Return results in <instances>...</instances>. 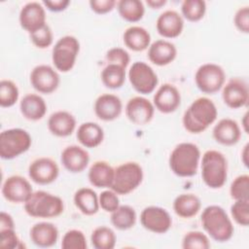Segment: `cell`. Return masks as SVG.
Returning a JSON list of instances; mask_svg holds the SVG:
<instances>
[{
	"label": "cell",
	"instance_id": "6da1fadb",
	"mask_svg": "<svg viewBox=\"0 0 249 249\" xmlns=\"http://www.w3.org/2000/svg\"><path fill=\"white\" fill-rule=\"evenodd\" d=\"M218 117L215 103L206 96L195 99L182 117L184 128L192 134H199L205 131Z\"/></svg>",
	"mask_w": 249,
	"mask_h": 249
},
{
	"label": "cell",
	"instance_id": "7a4b0ae2",
	"mask_svg": "<svg viewBox=\"0 0 249 249\" xmlns=\"http://www.w3.org/2000/svg\"><path fill=\"white\" fill-rule=\"evenodd\" d=\"M200 158V150L197 145L192 142H181L171 151L168 165L176 176L192 177L197 173Z\"/></svg>",
	"mask_w": 249,
	"mask_h": 249
},
{
	"label": "cell",
	"instance_id": "3957f363",
	"mask_svg": "<svg viewBox=\"0 0 249 249\" xmlns=\"http://www.w3.org/2000/svg\"><path fill=\"white\" fill-rule=\"evenodd\" d=\"M200 223L204 231L217 242H227L233 235V225L226 210L216 204L206 206L201 213Z\"/></svg>",
	"mask_w": 249,
	"mask_h": 249
},
{
	"label": "cell",
	"instance_id": "277c9868",
	"mask_svg": "<svg viewBox=\"0 0 249 249\" xmlns=\"http://www.w3.org/2000/svg\"><path fill=\"white\" fill-rule=\"evenodd\" d=\"M201 179L210 189L222 188L228 179V160L223 153L207 150L200 158Z\"/></svg>",
	"mask_w": 249,
	"mask_h": 249
},
{
	"label": "cell",
	"instance_id": "5b68a950",
	"mask_svg": "<svg viewBox=\"0 0 249 249\" xmlns=\"http://www.w3.org/2000/svg\"><path fill=\"white\" fill-rule=\"evenodd\" d=\"M23 204L26 214L33 218H55L64 211L62 198L46 191L33 192Z\"/></svg>",
	"mask_w": 249,
	"mask_h": 249
},
{
	"label": "cell",
	"instance_id": "8992f818",
	"mask_svg": "<svg viewBox=\"0 0 249 249\" xmlns=\"http://www.w3.org/2000/svg\"><path fill=\"white\" fill-rule=\"evenodd\" d=\"M143 169L135 161L121 163L115 168L111 190L120 196H125L136 190L143 181Z\"/></svg>",
	"mask_w": 249,
	"mask_h": 249
},
{
	"label": "cell",
	"instance_id": "52a82bcc",
	"mask_svg": "<svg viewBox=\"0 0 249 249\" xmlns=\"http://www.w3.org/2000/svg\"><path fill=\"white\" fill-rule=\"evenodd\" d=\"M32 144V137L23 128L13 127L0 133V157L3 160H13L27 152Z\"/></svg>",
	"mask_w": 249,
	"mask_h": 249
},
{
	"label": "cell",
	"instance_id": "ba28073f",
	"mask_svg": "<svg viewBox=\"0 0 249 249\" xmlns=\"http://www.w3.org/2000/svg\"><path fill=\"white\" fill-rule=\"evenodd\" d=\"M80 52L79 40L72 35L59 38L52 50V61L54 68L62 73L71 71Z\"/></svg>",
	"mask_w": 249,
	"mask_h": 249
},
{
	"label": "cell",
	"instance_id": "9c48e42d",
	"mask_svg": "<svg viewBox=\"0 0 249 249\" xmlns=\"http://www.w3.org/2000/svg\"><path fill=\"white\" fill-rule=\"evenodd\" d=\"M226 82V73L222 66L207 62L200 65L195 73L196 88L203 93L214 94L222 89Z\"/></svg>",
	"mask_w": 249,
	"mask_h": 249
},
{
	"label": "cell",
	"instance_id": "30bf717a",
	"mask_svg": "<svg viewBox=\"0 0 249 249\" xmlns=\"http://www.w3.org/2000/svg\"><path fill=\"white\" fill-rule=\"evenodd\" d=\"M127 78L131 87L141 94L152 93L159 84L157 73L144 61L133 62L128 69Z\"/></svg>",
	"mask_w": 249,
	"mask_h": 249
},
{
	"label": "cell",
	"instance_id": "8fae6325",
	"mask_svg": "<svg viewBox=\"0 0 249 249\" xmlns=\"http://www.w3.org/2000/svg\"><path fill=\"white\" fill-rule=\"evenodd\" d=\"M142 227L154 233H165L172 226V218L169 212L160 206L150 205L140 213Z\"/></svg>",
	"mask_w": 249,
	"mask_h": 249
},
{
	"label": "cell",
	"instance_id": "7c38bea8",
	"mask_svg": "<svg viewBox=\"0 0 249 249\" xmlns=\"http://www.w3.org/2000/svg\"><path fill=\"white\" fill-rule=\"evenodd\" d=\"M30 84L33 89L44 94L55 91L60 83L57 70L48 64L36 65L30 72Z\"/></svg>",
	"mask_w": 249,
	"mask_h": 249
},
{
	"label": "cell",
	"instance_id": "4fadbf2b",
	"mask_svg": "<svg viewBox=\"0 0 249 249\" xmlns=\"http://www.w3.org/2000/svg\"><path fill=\"white\" fill-rule=\"evenodd\" d=\"M222 99L231 109H239L247 106L249 101L247 82L239 77L229 80L222 88Z\"/></svg>",
	"mask_w": 249,
	"mask_h": 249
},
{
	"label": "cell",
	"instance_id": "5bb4252c",
	"mask_svg": "<svg viewBox=\"0 0 249 249\" xmlns=\"http://www.w3.org/2000/svg\"><path fill=\"white\" fill-rule=\"evenodd\" d=\"M28 175L31 181L38 185H49L57 179L59 167L53 159L40 157L29 164Z\"/></svg>",
	"mask_w": 249,
	"mask_h": 249
},
{
	"label": "cell",
	"instance_id": "9a60e30c",
	"mask_svg": "<svg viewBox=\"0 0 249 249\" xmlns=\"http://www.w3.org/2000/svg\"><path fill=\"white\" fill-rule=\"evenodd\" d=\"M1 193L9 202L24 203L33 193V189L26 178L20 175H12L2 184Z\"/></svg>",
	"mask_w": 249,
	"mask_h": 249
},
{
	"label": "cell",
	"instance_id": "2e32d148",
	"mask_svg": "<svg viewBox=\"0 0 249 249\" xmlns=\"http://www.w3.org/2000/svg\"><path fill=\"white\" fill-rule=\"evenodd\" d=\"M18 21L21 28L30 34L47 24L46 8L42 2H27L19 11Z\"/></svg>",
	"mask_w": 249,
	"mask_h": 249
},
{
	"label": "cell",
	"instance_id": "e0dca14e",
	"mask_svg": "<svg viewBox=\"0 0 249 249\" xmlns=\"http://www.w3.org/2000/svg\"><path fill=\"white\" fill-rule=\"evenodd\" d=\"M155 110L153 102L140 95L129 98L124 108L126 118L136 125L149 124L154 117Z\"/></svg>",
	"mask_w": 249,
	"mask_h": 249
},
{
	"label": "cell",
	"instance_id": "ac0fdd59",
	"mask_svg": "<svg viewBox=\"0 0 249 249\" xmlns=\"http://www.w3.org/2000/svg\"><path fill=\"white\" fill-rule=\"evenodd\" d=\"M153 104L155 109L160 113H173L181 105V93L174 85L169 83L162 84L153 96Z\"/></svg>",
	"mask_w": 249,
	"mask_h": 249
},
{
	"label": "cell",
	"instance_id": "d6986e66",
	"mask_svg": "<svg viewBox=\"0 0 249 249\" xmlns=\"http://www.w3.org/2000/svg\"><path fill=\"white\" fill-rule=\"evenodd\" d=\"M158 33L165 39H173L181 35L184 29V18L175 10H166L157 18Z\"/></svg>",
	"mask_w": 249,
	"mask_h": 249
},
{
	"label": "cell",
	"instance_id": "ffe728a7",
	"mask_svg": "<svg viewBox=\"0 0 249 249\" xmlns=\"http://www.w3.org/2000/svg\"><path fill=\"white\" fill-rule=\"evenodd\" d=\"M93 110L99 120L111 122L118 119L122 114L123 102L116 94L103 93L95 99Z\"/></svg>",
	"mask_w": 249,
	"mask_h": 249
},
{
	"label": "cell",
	"instance_id": "44dd1931",
	"mask_svg": "<svg viewBox=\"0 0 249 249\" xmlns=\"http://www.w3.org/2000/svg\"><path fill=\"white\" fill-rule=\"evenodd\" d=\"M212 135L217 143L224 146H233L240 140L241 128L233 119L224 118L216 123L212 129Z\"/></svg>",
	"mask_w": 249,
	"mask_h": 249
},
{
	"label": "cell",
	"instance_id": "7402d4cb",
	"mask_svg": "<svg viewBox=\"0 0 249 249\" xmlns=\"http://www.w3.org/2000/svg\"><path fill=\"white\" fill-rule=\"evenodd\" d=\"M60 160L67 171L71 173H80L88 167L89 155L88 151L81 146L69 145L62 150Z\"/></svg>",
	"mask_w": 249,
	"mask_h": 249
},
{
	"label": "cell",
	"instance_id": "603a6c76",
	"mask_svg": "<svg viewBox=\"0 0 249 249\" xmlns=\"http://www.w3.org/2000/svg\"><path fill=\"white\" fill-rule=\"evenodd\" d=\"M177 55V49L173 43L165 39L156 40L148 48V58L157 66L170 64Z\"/></svg>",
	"mask_w": 249,
	"mask_h": 249
},
{
	"label": "cell",
	"instance_id": "cb8c5ba5",
	"mask_svg": "<svg viewBox=\"0 0 249 249\" xmlns=\"http://www.w3.org/2000/svg\"><path fill=\"white\" fill-rule=\"evenodd\" d=\"M77 125L75 117L68 111L58 110L51 114L48 119L49 131L57 137H67L71 135Z\"/></svg>",
	"mask_w": 249,
	"mask_h": 249
},
{
	"label": "cell",
	"instance_id": "d4e9b609",
	"mask_svg": "<svg viewBox=\"0 0 249 249\" xmlns=\"http://www.w3.org/2000/svg\"><path fill=\"white\" fill-rule=\"evenodd\" d=\"M58 229L50 222H39L34 224L29 231L32 243L41 248L52 247L58 239Z\"/></svg>",
	"mask_w": 249,
	"mask_h": 249
},
{
	"label": "cell",
	"instance_id": "484cf974",
	"mask_svg": "<svg viewBox=\"0 0 249 249\" xmlns=\"http://www.w3.org/2000/svg\"><path fill=\"white\" fill-rule=\"evenodd\" d=\"M47 109L48 106L45 99L37 93H27L19 102L20 113L28 121L35 122L43 119Z\"/></svg>",
	"mask_w": 249,
	"mask_h": 249
},
{
	"label": "cell",
	"instance_id": "4316f807",
	"mask_svg": "<svg viewBox=\"0 0 249 249\" xmlns=\"http://www.w3.org/2000/svg\"><path fill=\"white\" fill-rule=\"evenodd\" d=\"M76 137L84 148H95L104 140V130L96 123L86 122L79 125Z\"/></svg>",
	"mask_w": 249,
	"mask_h": 249
},
{
	"label": "cell",
	"instance_id": "83f0119b",
	"mask_svg": "<svg viewBox=\"0 0 249 249\" xmlns=\"http://www.w3.org/2000/svg\"><path fill=\"white\" fill-rule=\"evenodd\" d=\"M113 168L105 160H96L89 168L88 179L95 188H111L114 178Z\"/></svg>",
	"mask_w": 249,
	"mask_h": 249
},
{
	"label": "cell",
	"instance_id": "f1b7e54d",
	"mask_svg": "<svg viewBox=\"0 0 249 249\" xmlns=\"http://www.w3.org/2000/svg\"><path fill=\"white\" fill-rule=\"evenodd\" d=\"M123 40L124 46L133 52H143L151 45L149 31L139 25L127 27L123 34Z\"/></svg>",
	"mask_w": 249,
	"mask_h": 249
},
{
	"label": "cell",
	"instance_id": "f546056e",
	"mask_svg": "<svg viewBox=\"0 0 249 249\" xmlns=\"http://www.w3.org/2000/svg\"><path fill=\"white\" fill-rule=\"evenodd\" d=\"M75 206L80 212L86 216H92L96 214L100 208L97 194L90 188H80L73 196Z\"/></svg>",
	"mask_w": 249,
	"mask_h": 249
},
{
	"label": "cell",
	"instance_id": "4dcf8cb0",
	"mask_svg": "<svg viewBox=\"0 0 249 249\" xmlns=\"http://www.w3.org/2000/svg\"><path fill=\"white\" fill-rule=\"evenodd\" d=\"M201 208V201L197 196L191 193L178 195L173 200L175 214L183 219H190L196 216Z\"/></svg>",
	"mask_w": 249,
	"mask_h": 249
},
{
	"label": "cell",
	"instance_id": "1f68e13d",
	"mask_svg": "<svg viewBox=\"0 0 249 249\" xmlns=\"http://www.w3.org/2000/svg\"><path fill=\"white\" fill-rule=\"evenodd\" d=\"M126 68L114 63H107L101 70L100 78L102 84L111 89H118L122 88L125 82Z\"/></svg>",
	"mask_w": 249,
	"mask_h": 249
},
{
	"label": "cell",
	"instance_id": "d6a6232c",
	"mask_svg": "<svg viewBox=\"0 0 249 249\" xmlns=\"http://www.w3.org/2000/svg\"><path fill=\"white\" fill-rule=\"evenodd\" d=\"M137 220L136 211L130 205H120L111 213L110 221L113 227L120 231H126L134 227Z\"/></svg>",
	"mask_w": 249,
	"mask_h": 249
},
{
	"label": "cell",
	"instance_id": "836d02e7",
	"mask_svg": "<svg viewBox=\"0 0 249 249\" xmlns=\"http://www.w3.org/2000/svg\"><path fill=\"white\" fill-rule=\"evenodd\" d=\"M117 10L123 19L132 23L142 19L145 14V6L140 0H120Z\"/></svg>",
	"mask_w": 249,
	"mask_h": 249
},
{
	"label": "cell",
	"instance_id": "e575fe53",
	"mask_svg": "<svg viewBox=\"0 0 249 249\" xmlns=\"http://www.w3.org/2000/svg\"><path fill=\"white\" fill-rule=\"evenodd\" d=\"M90 241L95 249H113L116 245L117 236L111 228L99 226L92 231Z\"/></svg>",
	"mask_w": 249,
	"mask_h": 249
},
{
	"label": "cell",
	"instance_id": "d590c367",
	"mask_svg": "<svg viewBox=\"0 0 249 249\" xmlns=\"http://www.w3.org/2000/svg\"><path fill=\"white\" fill-rule=\"evenodd\" d=\"M205 13L206 2L203 0H184L181 4V16L188 21H199Z\"/></svg>",
	"mask_w": 249,
	"mask_h": 249
},
{
	"label": "cell",
	"instance_id": "8d00e7d4",
	"mask_svg": "<svg viewBox=\"0 0 249 249\" xmlns=\"http://www.w3.org/2000/svg\"><path fill=\"white\" fill-rule=\"evenodd\" d=\"M19 90L15 82L3 79L0 81V106L9 108L14 106L18 100Z\"/></svg>",
	"mask_w": 249,
	"mask_h": 249
},
{
	"label": "cell",
	"instance_id": "74e56055",
	"mask_svg": "<svg viewBox=\"0 0 249 249\" xmlns=\"http://www.w3.org/2000/svg\"><path fill=\"white\" fill-rule=\"evenodd\" d=\"M210 246L208 235L199 231H188L182 238L183 249H208Z\"/></svg>",
	"mask_w": 249,
	"mask_h": 249
},
{
	"label": "cell",
	"instance_id": "f35d334b",
	"mask_svg": "<svg viewBox=\"0 0 249 249\" xmlns=\"http://www.w3.org/2000/svg\"><path fill=\"white\" fill-rule=\"evenodd\" d=\"M88 247L85 233L77 229L67 231L61 240L62 249H86Z\"/></svg>",
	"mask_w": 249,
	"mask_h": 249
},
{
	"label": "cell",
	"instance_id": "ab89813d",
	"mask_svg": "<svg viewBox=\"0 0 249 249\" xmlns=\"http://www.w3.org/2000/svg\"><path fill=\"white\" fill-rule=\"evenodd\" d=\"M230 195L233 200L249 199V175L241 174L236 176L231 186Z\"/></svg>",
	"mask_w": 249,
	"mask_h": 249
},
{
	"label": "cell",
	"instance_id": "60d3db41",
	"mask_svg": "<svg viewBox=\"0 0 249 249\" xmlns=\"http://www.w3.org/2000/svg\"><path fill=\"white\" fill-rule=\"evenodd\" d=\"M231 219L241 227L249 225V199H237L231 206Z\"/></svg>",
	"mask_w": 249,
	"mask_h": 249
},
{
	"label": "cell",
	"instance_id": "b9f144b4",
	"mask_svg": "<svg viewBox=\"0 0 249 249\" xmlns=\"http://www.w3.org/2000/svg\"><path fill=\"white\" fill-rule=\"evenodd\" d=\"M29 39L36 48L47 49L52 46L53 42V33L52 28L48 24H45L43 27L30 33Z\"/></svg>",
	"mask_w": 249,
	"mask_h": 249
},
{
	"label": "cell",
	"instance_id": "7bdbcfd3",
	"mask_svg": "<svg viewBox=\"0 0 249 249\" xmlns=\"http://www.w3.org/2000/svg\"><path fill=\"white\" fill-rule=\"evenodd\" d=\"M98 199L100 208L108 213H112L121 205L119 195L111 189L101 192L98 196Z\"/></svg>",
	"mask_w": 249,
	"mask_h": 249
},
{
	"label": "cell",
	"instance_id": "ee69618b",
	"mask_svg": "<svg viewBox=\"0 0 249 249\" xmlns=\"http://www.w3.org/2000/svg\"><path fill=\"white\" fill-rule=\"evenodd\" d=\"M105 59L107 63L119 64L126 68L130 62V55L124 49L120 47H114L107 51L105 54Z\"/></svg>",
	"mask_w": 249,
	"mask_h": 249
},
{
	"label": "cell",
	"instance_id": "f6af8a7d",
	"mask_svg": "<svg viewBox=\"0 0 249 249\" xmlns=\"http://www.w3.org/2000/svg\"><path fill=\"white\" fill-rule=\"evenodd\" d=\"M0 247L6 249H15L22 247L15 229L0 230Z\"/></svg>",
	"mask_w": 249,
	"mask_h": 249
},
{
	"label": "cell",
	"instance_id": "bcb514c9",
	"mask_svg": "<svg viewBox=\"0 0 249 249\" xmlns=\"http://www.w3.org/2000/svg\"><path fill=\"white\" fill-rule=\"evenodd\" d=\"M233 24L235 28L244 34L249 33V7L242 6L238 8L233 16Z\"/></svg>",
	"mask_w": 249,
	"mask_h": 249
},
{
	"label": "cell",
	"instance_id": "7dc6e473",
	"mask_svg": "<svg viewBox=\"0 0 249 249\" xmlns=\"http://www.w3.org/2000/svg\"><path fill=\"white\" fill-rule=\"evenodd\" d=\"M89 4L91 11L98 15L108 14L117 7L116 0H90Z\"/></svg>",
	"mask_w": 249,
	"mask_h": 249
},
{
	"label": "cell",
	"instance_id": "c3c4849f",
	"mask_svg": "<svg viewBox=\"0 0 249 249\" xmlns=\"http://www.w3.org/2000/svg\"><path fill=\"white\" fill-rule=\"evenodd\" d=\"M43 6L51 12L59 13L67 9L70 5L69 0H44L42 2Z\"/></svg>",
	"mask_w": 249,
	"mask_h": 249
},
{
	"label": "cell",
	"instance_id": "681fc988",
	"mask_svg": "<svg viewBox=\"0 0 249 249\" xmlns=\"http://www.w3.org/2000/svg\"><path fill=\"white\" fill-rule=\"evenodd\" d=\"M6 229H15V222L13 217L5 212L1 211L0 213V230H6Z\"/></svg>",
	"mask_w": 249,
	"mask_h": 249
},
{
	"label": "cell",
	"instance_id": "f907efd6",
	"mask_svg": "<svg viewBox=\"0 0 249 249\" xmlns=\"http://www.w3.org/2000/svg\"><path fill=\"white\" fill-rule=\"evenodd\" d=\"M248 155H249V144L247 143V144H245L244 145V147H243V149H242V151H241V154H240V156H241V161H242V163L244 164V166L245 167H248L249 166V160H248Z\"/></svg>",
	"mask_w": 249,
	"mask_h": 249
},
{
	"label": "cell",
	"instance_id": "816d5d0a",
	"mask_svg": "<svg viewBox=\"0 0 249 249\" xmlns=\"http://www.w3.org/2000/svg\"><path fill=\"white\" fill-rule=\"evenodd\" d=\"M146 4L151 9H160L166 4V0H147Z\"/></svg>",
	"mask_w": 249,
	"mask_h": 249
},
{
	"label": "cell",
	"instance_id": "f5cc1de1",
	"mask_svg": "<svg viewBox=\"0 0 249 249\" xmlns=\"http://www.w3.org/2000/svg\"><path fill=\"white\" fill-rule=\"evenodd\" d=\"M248 117H249V113L246 112L243 115V118L241 120V128L245 133H249L248 132Z\"/></svg>",
	"mask_w": 249,
	"mask_h": 249
}]
</instances>
